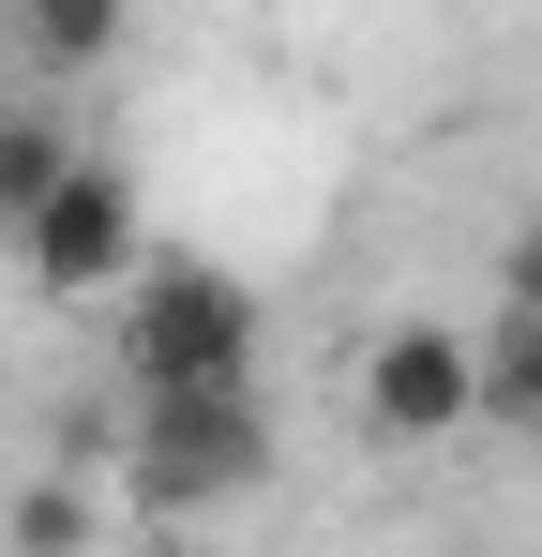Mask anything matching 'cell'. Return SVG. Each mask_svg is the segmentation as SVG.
<instances>
[{"label": "cell", "mask_w": 542, "mask_h": 557, "mask_svg": "<svg viewBox=\"0 0 542 557\" xmlns=\"http://www.w3.org/2000/svg\"><path fill=\"white\" fill-rule=\"evenodd\" d=\"M271 467V392L257 376H151L136 392V497L196 512V497H242Z\"/></svg>", "instance_id": "6da1fadb"}, {"label": "cell", "mask_w": 542, "mask_h": 557, "mask_svg": "<svg viewBox=\"0 0 542 557\" xmlns=\"http://www.w3.org/2000/svg\"><path fill=\"white\" fill-rule=\"evenodd\" d=\"M121 301V376H257V301L211 272V257H136L106 286Z\"/></svg>", "instance_id": "7a4b0ae2"}, {"label": "cell", "mask_w": 542, "mask_h": 557, "mask_svg": "<svg viewBox=\"0 0 542 557\" xmlns=\"http://www.w3.org/2000/svg\"><path fill=\"white\" fill-rule=\"evenodd\" d=\"M0 257L30 272V301H106V286L151 257V242H136V182H121L106 151H61V182L15 211V242H0Z\"/></svg>", "instance_id": "3957f363"}, {"label": "cell", "mask_w": 542, "mask_h": 557, "mask_svg": "<svg viewBox=\"0 0 542 557\" xmlns=\"http://www.w3.org/2000/svg\"><path fill=\"white\" fill-rule=\"evenodd\" d=\"M347 407H361V437H377V453H452V437L482 422V347H467L452 317H392V332L361 347Z\"/></svg>", "instance_id": "277c9868"}, {"label": "cell", "mask_w": 542, "mask_h": 557, "mask_svg": "<svg viewBox=\"0 0 542 557\" xmlns=\"http://www.w3.org/2000/svg\"><path fill=\"white\" fill-rule=\"evenodd\" d=\"M482 422H528V437H542V301H497V347H482Z\"/></svg>", "instance_id": "5b68a950"}, {"label": "cell", "mask_w": 542, "mask_h": 557, "mask_svg": "<svg viewBox=\"0 0 542 557\" xmlns=\"http://www.w3.org/2000/svg\"><path fill=\"white\" fill-rule=\"evenodd\" d=\"M15 30H30V61H61V76H90V61L121 46V0H15Z\"/></svg>", "instance_id": "8992f818"}, {"label": "cell", "mask_w": 542, "mask_h": 557, "mask_svg": "<svg viewBox=\"0 0 542 557\" xmlns=\"http://www.w3.org/2000/svg\"><path fill=\"white\" fill-rule=\"evenodd\" d=\"M46 182H61V136H46V121H0V242H15V211Z\"/></svg>", "instance_id": "52a82bcc"}, {"label": "cell", "mask_w": 542, "mask_h": 557, "mask_svg": "<svg viewBox=\"0 0 542 557\" xmlns=\"http://www.w3.org/2000/svg\"><path fill=\"white\" fill-rule=\"evenodd\" d=\"M497 301H542V226L513 242V257H497Z\"/></svg>", "instance_id": "ba28073f"}]
</instances>
